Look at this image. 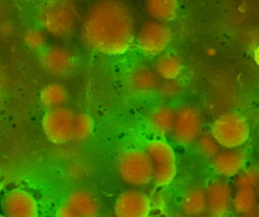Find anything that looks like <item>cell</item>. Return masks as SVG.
<instances>
[{"instance_id": "20", "label": "cell", "mask_w": 259, "mask_h": 217, "mask_svg": "<svg viewBox=\"0 0 259 217\" xmlns=\"http://www.w3.org/2000/svg\"><path fill=\"white\" fill-rule=\"evenodd\" d=\"M39 100L47 110L64 106L68 100V91L63 84L52 82L41 88Z\"/></svg>"}, {"instance_id": "29", "label": "cell", "mask_w": 259, "mask_h": 217, "mask_svg": "<svg viewBox=\"0 0 259 217\" xmlns=\"http://www.w3.org/2000/svg\"><path fill=\"white\" fill-rule=\"evenodd\" d=\"M105 217H115L113 214H109V215H107V216H105Z\"/></svg>"}, {"instance_id": "11", "label": "cell", "mask_w": 259, "mask_h": 217, "mask_svg": "<svg viewBox=\"0 0 259 217\" xmlns=\"http://www.w3.org/2000/svg\"><path fill=\"white\" fill-rule=\"evenodd\" d=\"M3 217H37V204L26 191L16 189L8 192L2 199Z\"/></svg>"}, {"instance_id": "26", "label": "cell", "mask_w": 259, "mask_h": 217, "mask_svg": "<svg viewBox=\"0 0 259 217\" xmlns=\"http://www.w3.org/2000/svg\"><path fill=\"white\" fill-rule=\"evenodd\" d=\"M183 91V84L178 79L162 80L157 92L164 98H174Z\"/></svg>"}, {"instance_id": "6", "label": "cell", "mask_w": 259, "mask_h": 217, "mask_svg": "<svg viewBox=\"0 0 259 217\" xmlns=\"http://www.w3.org/2000/svg\"><path fill=\"white\" fill-rule=\"evenodd\" d=\"M117 171L127 185L143 187L151 183L153 166L145 150L127 149L118 158Z\"/></svg>"}, {"instance_id": "19", "label": "cell", "mask_w": 259, "mask_h": 217, "mask_svg": "<svg viewBox=\"0 0 259 217\" xmlns=\"http://www.w3.org/2000/svg\"><path fill=\"white\" fill-rule=\"evenodd\" d=\"M183 214L190 217H199L206 212L205 189L194 187L188 190L181 203Z\"/></svg>"}, {"instance_id": "23", "label": "cell", "mask_w": 259, "mask_h": 217, "mask_svg": "<svg viewBox=\"0 0 259 217\" xmlns=\"http://www.w3.org/2000/svg\"><path fill=\"white\" fill-rule=\"evenodd\" d=\"M195 142L199 152L208 158H212L222 149L209 131L201 132Z\"/></svg>"}, {"instance_id": "15", "label": "cell", "mask_w": 259, "mask_h": 217, "mask_svg": "<svg viewBox=\"0 0 259 217\" xmlns=\"http://www.w3.org/2000/svg\"><path fill=\"white\" fill-rule=\"evenodd\" d=\"M65 204L78 217H97L99 204L96 198L84 190H75L69 194Z\"/></svg>"}, {"instance_id": "27", "label": "cell", "mask_w": 259, "mask_h": 217, "mask_svg": "<svg viewBox=\"0 0 259 217\" xmlns=\"http://www.w3.org/2000/svg\"><path fill=\"white\" fill-rule=\"evenodd\" d=\"M56 217H78L66 204H63L59 207Z\"/></svg>"}, {"instance_id": "16", "label": "cell", "mask_w": 259, "mask_h": 217, "mask_svg": "<svg viewBox=\"0 0 259 217\" xmlns=\"http://www.w3.org/2000/svg\"><path fill=\"white\" fill-rule=\"evenodd\" d=\"M145 10L153 20L168 23L176 18L179 10V1L146 0Z\"/></svg>"}, {"instance_id": "28", "label": "cell", "mask_w": 259, "mask_h": 217, "mask_svg": "<svg viewBox=\"0 0 259 217\" xmlns=\"http://www.w3.org/2000/svg\"><path fill=\"white\" fill-rule=\"evenodd\" d=\"M207 54H208V55H214V54H215V51H214L213 49H209V50L207 51Z\"/></svg>"}, {"instance_id": "30", "label": "cell", "mask_w": 259, "mask_h": 217, "mask_svg": "<svg viewBox=\"0 0 259 217\" xmlns=\"http://www.w3.org/2000/svg\"><path fill=\"white\" fill-rule=\"evenodd\" d=\"M180 217H190V216H187V215H185V214H183V215H181Z\"/></svg>"}, {"instance_id": "14", "label": "cell", "mask_w": 259, "mask_h": 217, "mask_svg": "<svg viewBox=\"0 0 259 217\" xmlns=\"http://www.w3.org/2000/svg\"><path fill=\"white\" fill-rule=\"evenodd\" d=\"M246 157L239 149H221L211 158L213 171L223 177H233L244 169Z\"/></svg>"}, {"instance_id": "32", "label": "cell", "mask_w": 259, "mask_h": 217, "mask_svg": "<svg viewBox=\"0 0 259 217\" xmlns=\"http://www.w3.org/2000/svg\"><path fill=\"white\" fill-rule=\"evenodd\" d=\"M0 217H3V215H1V214H0Z\"/></svg>"}, {"instance_id": "2", "label": "cell", "mask_w": 259, "mask_h": 217, "mask_svg": "<svg viewBox=\"0 0 259 217\" xmlns=\"http://www.w3.org/2000/svg\"><path fill=\"white\" fill-rule=\"evenodd\" d=\"M77 21L78 11L71 0H49L39 13V22L44 30L55 38L71 34Z\"/></svg>"}, {"instance_id": "18", "label": "cell", "mask_w": 259, "mask_h": 217, "mask_svg": "<svg viewBox=\"0 0 259 217\" xmlns=\"http://www.w3.org/2000/svg\"><path fill=\"white\" fill-rule=\"evenodd\" d=\"M154 70L161 80L178 79L183 71V63L180 58L173 53H163L158 56Z\"/></svg>"}, {"instance_id": "31", "label": "cell", "mask_w": 259, "mask_h": 217, "mask_svg": "<svg viewBox=\"0 0 259 217\" xmlns=\"http://www.w3.org/2000/svg\"><path fill=\"white\" fill-rule=\"evenodd\" d=\"M238 217H248L247 215H240V216H238Z\"/></svg>"}, {"instance_id": "13", "label": "cell", "mask_w": 259, "mask_h": 217, "mask_svg": "<svg viewBox=\"0 0 259 217\" xmlns=\"http://www.w3.org/2000/svg\"><path fill=\"white\" fill-rule=\"evenodd\" d=\"M206 211L211 217H224L231 205L233 190L231 186L220 179L211 180L205 188Z\"/></svg>"}, {"instance_id": "3", "label": "cell", "mask_w": 259, "mask_h": 217, "mask_svg": "<svg viewBox=\"0 0 259 217\" xmlns=\"http://www.w3.org/2000/svg\"><path fill=\"white\" fill-rule=\"evenodd\" d=\"M223 149H239L250 137V125L241 113L226 112L214 119L209 130Z\"/></svg>"}, {"instance_id": "10", "label": "cell", "mask_w": 259, "mask_h": 217, "mask_svg": "<svg viewBox=\"0 0 259 217\" xmlns=\"http://www.w3.org/2000/svg\"><path fill=\"white\" fill-rule=\"evenodd\" d=\"M150 210L151 202L146 194L127 190L116 198L113 215L115 217H148Z\"/></svg>"}, {"instance_id": "21", "label": "cell", "mask_w": 259, "mask_h": 217, "mask_svg": "<svg viewBox=\"0 0 259 217\" xmlns=\"http://www.w3.org/2000/svg\"><path fill=\"white\" fill-rule=\"evenodd\" d=\"M256 190L253 188H238L233 195L232 205L240 215H248L256 206Z\"/></svg>"}, {"instance_id": "17", "label": "cell", "mask_w": 259, "mask_h": 217, "mask_svg": "<svg viewBox=\"0 0 259 217\" xmlns=\"http://www.w3.org/2000/svg\"><path fill=\"white\" fill-rule=\"evenodd\" d=\"M175 110L168 105H160L152 111L149 117V126L158 136L170 135L174 124Z\"/></svg>"}, {"instance_id": "24", "label": "cell", "mask_w": 259, "mask_h": 217, "mask_svg": "<svg viewBox=\"0 0 259 217\" xmlns=\"http://www.w3.org/2000/svg\"><path fill=\"white\" fill-rule=\"evenodd\" d=\"M23 42L29 49L41 51L47 47V35L44 29L30 28L25 31Z\"/></svg>"}, {"instance_id": "5", "label": "cell", "mask_w": 259, "mask_h": 217, "mask_svg": "<svg viewBox=\"0 0 259 217\" xmlns=\"http://www.w3.org/2000/svg\"><path fill=\"white\" fill-rule=\"evenodd\" d=\"M172 42V29L164 22L147 20L141 24L135 41L141 53L148 57H157L163 54Z\"/></svg>"}, {"instance_id": "12", "label": "cell", "mask_w": 259, "mask_h": 217, "mask_svg": "<svg viewBox=\"0 0 259 217\" xmlns=\"http://www.w3.org/2000/svg\"><path fill=\"white\" fill-rule=\"evenodd\" d=\"M161 81L154 68L143 64L131 69L125 78L127 89L139 95H149L157 92Z\"/></svg>"}, {"instance_id": "4", "label": "cell", "mask_w": 259, "mask_h": 217, "mask_svg": "<svg viewBox=\"0 0 259 217\" xmlns=\"http://www.w3.org/2000/svg\"><path fill=\"white\" fill-rule=\"evenodd\" d=\"M144 150L153 166L151 182L157 187L170 185L177 174L176 155L173 147L163 139H153L146 144Z\"/></svg>"}, {"instance_id": "1", "label": "cell", "mask_w": 259, "mask_h": 217, "mask_svg": "<svg viewBox=\"0 0 259 217\" xmlns=\"http://www.w3.org/2000/svg\"><path fill=\"white\" fill-rule=\"evenodd\" d=\"M135 21L122 0H98L81 22V35L92 50L108 56L126 53L135 41Z\"/></svg>"}, {"instance_id": "7", "label": "cell", "mask_w": 259, "mask_h": 217, "mask_svg": "<svg viewBox=\"0 0 259 217\" xmlns=\"http://www.w3.org/2000/svg\"><path fill=\"white\" fill-rule=\"evenodd\" d=\"M74 115L75 113L65 105L47 110L41 119V128L47 139L56 145L72 141Z\"/></svg>"}, {"instance_id": "25", "label": "cell", "mask_w": 259, "mask_h": 217, "mask_svg": "<svg viewBox=\"0 0 259 217\" xmlns=\"http://www.w3.org/2000/svg\"><path fill=\"white\" fill-rule=\"evenodd\" d=\"M259 180L258 171L255 168H250L246 170H242L236 175V179L234 182L235 187L238 188H253L257 187Z\"/></svg>"}, {"instance_id": "9", "label": "cell", "mask_w": 259, "mask_h": 217, "mask_svg": "<svg viewBox=\"0 0 259 217\" xmlns=\"http://www.w3.org/2000/svg\"><path fill=\"white\" fill-rule=\"evenodd\" d=\"M39 61L48 73L55 76H64L71 71L74 65V56L67 47L55 44L41 50Z\"/></svg>"}, {"instance_id": "8", "label": "cell", "mask_w": 259, "mask_h": 217, "mask_svg": "<svg viewBox=\"0 0 259 217\" xmlns=\"http://www.w3.org/2000/svg\"><path fill=\"white\" fill-rule=\"evenodd\" d=\"M202 132V119L199 111L191 105H182L175 111L171 135L181 145L195 142Z\"/></svg>"}, {"instance_id": "22", "label": "cell", "mask_w": 259, "mask_h": 217, "mask_svg": "<svg viewBox=\"0 0 259 217\" xmlns=\"http://www.w3.org/2000/svg\"><path fill=\"white\" fill-rule=\"evenodd\" d=\"M93 132V120L87 113H75L73 120V140L85 141Z\"/></svg>"}]
</instances>
